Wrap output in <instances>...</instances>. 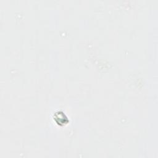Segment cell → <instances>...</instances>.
I'll list each match as a JSON object with an SVG mask.
<instances>
[{
    "mask_svg": "<svg viewBox=\"0 0 158 158\" xmlns=\"http://www.w3.org/2000/svg\"><path fill=\"white\" fill-rule=\"evenodd\" d=\"M54 120L59 125H64L69 122L66 115L62 112H57L54 115Z\"/></svg>",
    "mask_w": 158,
    "mask_h": 158,
    "instance_id": "cell-1",
    "label": "cell"
}]
</instances>
